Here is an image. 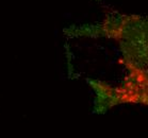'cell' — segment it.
Here are the masks:
<instances>
[{"mask_svg":"<svg viewBox=\"0 0 148 138\" xmlns=\"http://www.w3.org/2000/svg\"><path fill=\"white\" fill-rule=\"evenodd\" d=\"M76 36L108 37L118 43L127 71L123 84L95 111L104 113L124 103H147V24L143 17H111L102 24L77 28Z\"/></svg>","mask_w":148,"mask_h":138,"instance_id":"obj_1","label":"cell"}]
</instances>
